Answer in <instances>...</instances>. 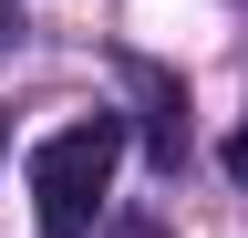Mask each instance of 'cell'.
I'll return each mask as SVG.
<instances>
[{
	"instance_id": "obj_1",
	"label": "cell",
	"mask_w": 248,
	"mask_h": 238,
	"mask_svg": "<svg viewBox=\"0 0 248 238\" xmlns=\"http://www.w3.org/2000/svg\"><path fill=\"white\" fill-rule=\"evenodd\" d=\"M114 166H124V114H83V125H62L42 156H31V218H42V238H93Z\"/></svg>"
},
{
	"instance_id": "obj_2",
	"label": "cell",
	"mask_w": 248,
	"mask_h": 238,
	"mask_svg": "<svg viewBox=\"0 0 248 238\" xmlns=\"http://www.w3.org/2000/svg\"><path fill=\"white\" fill-rule=\"evenodd\" d=\"M135 94H145V156L176 176V156H186V83H166L155 63H135Z\"/></svg>"
},
{
	"instance_id": "obj_3",
	"label": "cell",
	"mask_w": 248,
	"mask_h": 238,
	"mask_svg": "<svg viewBox=\"0 0 248 238\" xmlns=\"http://www.w3.org/2000/svg\"><path fill=\"white\" fill-rule=\"evenodd\" d=\"M228 176H238V187H248V125L228 135Z\"/></svg>"
},
{
	"instance_id": "obj_4",
	"label": "cell",
	"mask_w": 248,
	"mask_h": 238,
	"mask_svg": "<svg viewBox=\"0 0 248 238\" xmlns=\"http://www.w3.org/2000/svg\"><path fill=\"white\" fill-rule=\"evenodd\" d=\"M11 42H21V21H11V0H0V52H11Z\"/></svg>"
},
{
	"instance_id": "obj_5",
	"label": "cell",
	"mask_w": 248,
	"mask_h": 238,
	"mask_svg": "<svg viewBox=\"0 0 248 238\" xmlns=\"http://www.w3.org/2000/svg\"><path fill=\"white\" fill-rule=\"evenodd\" d=\"M0 145H11V125H0Z\"/></svg>"
}]
</instances>
